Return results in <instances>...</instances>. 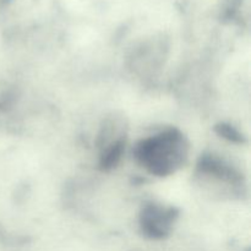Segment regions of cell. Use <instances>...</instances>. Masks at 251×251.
Returning <instances> with one entry per match:
<instances>
[{"instance_id":"3957f363","label":"cell","mask_w":251,"mask_h":251,"mask_svg":"<svg viewBox=\"0 0 251 251\" xmlns=\"http://www.w3.org/2000/svg\"><path fill=\"white\" fill-rule=\"evenodd\" d=\"M198 169L201 176H211L223 183L238 185L242 181V176L239 172L225 159L215 154H205L201 157Z\"/></svg>"},{"instance_id":"5b68a950","label":"cell","mask_w":251,"mask_h":251,"mask_svg":"<svg viewBox=\"0 0 251 251\" xmlns=\"http://www.w3.org/2000/svg\"><path fill=\"white\" fill-rule=\"evenodd\" d=\"M217 131L218 134L222 135L223 137L228 139L229 141L233 142H243V135L238 131L235 127H233L232 125H227V124H221L217 126Z\"/></svg>"},{"instance_id":"7a4b0ae2","label":"cell","mask_w":251,"mask_h":251,"mask_svg":"<svg viewBox=\"0 0 251 251\" xmlns=\"http://www.w3.org/2000/svg\"><path fill=\"white\" fill-rule=\"evenodd\" d=\"M179 212L173 206L147 203L140 213V228L150 239H163L173 230Z\"/></svg>"},{"instance_id":"6da1fadb","label":"cell","mask_w":251,"mask_h":251,"mask_svg":"<svg viewBox=\"0 0 251 251\" xmlns=\"http://www.w3.org/2000/svg\"><path fill=\"white\" fill-rule=\"evenodd\" d=\"M134 156L150 174L163 178L186 163L189 141L180 130L169 127L140 140L134 149Z\"/></svg>"},{"instance_id":"277c9868","label":"cell","mask_w":251,"mask_h":251,"mask_svg":"<svg viewBox=\"0 0 251 251\" xmlns=\"http://www.w3.org/2000/svg\"><path fill=\"white\" fill-rule=\"evenodd\" d=\"M125 135L117 137V139L112 140L108 144L103 145L102 152L100 156V167L103 171H110V169L115 168L122 161V157L125 151Z\"/></svg>"}]
</instances>
